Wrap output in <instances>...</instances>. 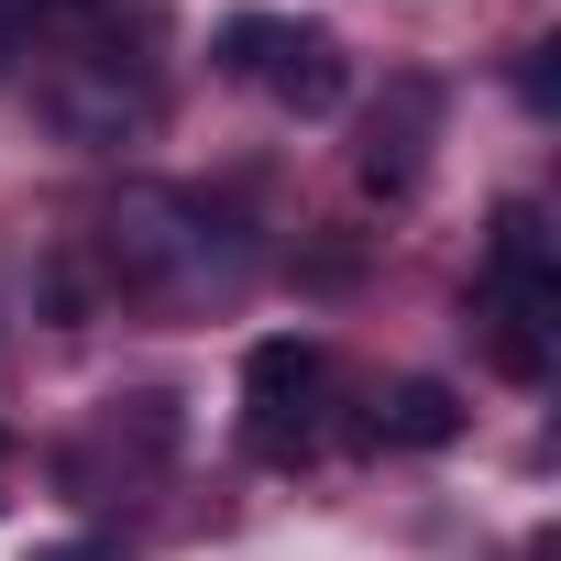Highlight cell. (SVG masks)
<instances>
[{"mask_svg":"<svg viewBox=\"0 0 561 561\" xmlns=\"http://www.w3.org/2000/svg\"><path fill=\"white\" fill-rule=\"evenodd\" d=\"M430 111H440V100H430V78H397V122L375 111V144H364V187H375V198H408V187H419Z\"/></svg>","mask_w":561,"mask_h":561,"instance_id":"cell-3","label":"cell"},{"mask_svg":"<svg viewBox=\"0 0 561 561\" xmlns=\"http://www.w3.org/2000/svg\"><path fill=\"white\" fill-rule=\"evenodd\" d=\"M375 440H386V451H451V440H462V397H451L440 375H408V386L375 397Z\"/></svg>","mask_w":561,"mask_h":561,"instance_id":"cell-4","label":"cell"},{"mask_svg":"<svg viewBox=\"0 0 561 561\" xmlns=\"http://www.w3.org/2000/svg\"><path fill=\"white\" fill-rule=\"evenodd\" d=\"M320 386H331V364H320V342H253L242 353V440L264 451V462H287V451H309V430H320Z\"/></svg>","mask_w":561,"mask_h":561,"instance_id":"cell-2","label":"cell"},{"mask_svg":"<svg viewBox=\"0 0 561 561\" xmlns=\"http://www.w3.org/2000/svg\"><path fill=\"white\" fill-rule=\"evenodd\" d=\"M220 67L231 78H264L287 111H342L353 100V67H342V45L320 34V23H275V12H242V23H220Z\"/></svg>","mask_w":561,"mask_h":561,"instance_id":"cell-1","label":"cell"},{"mask_svg":"<svg viewBox=\"0 0 561 561\" xmlns=\"http://www.w3.org/2000/svg\"><path fill=\"white\" fill-rule=\"evenodd\" d=\"M34 561H111L100 539H56V550H34Z\"/></svg>","mask_w":561,"mask_h":561,"instance_id":"cell-6","label":"cell"},{"mask_svg":"<svg viewBox=\"0 0 561 561\" xmlns=\"http://www.w3.org/2000/svg\"><path fill=\"white\" fill-rule=\"evenodd\" d=\"M0 462H12V440H0Z\"/></svg>","mask_w":561,"mask_h":561,"instance_id":"cell-7","label":"cell"},{"mask_svg":"<svg viewBox=\"0 0 561 561\" xmlns=\"http://www.w3.org/2000/svg\"><path fill=\"white\" fill-rule=\"evenodd\" d=\"M56 12H78V0H0V67L23 56V34H45Z\"/></svg>","mask_w":561,"mask_h":561,"instance_id":"cell-5","label":"cell"}]
</instances>
